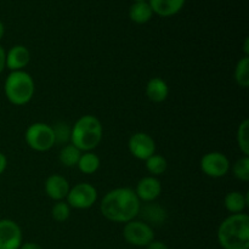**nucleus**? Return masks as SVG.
I'll list each match as a JSON object with an SVG mask.
<instances>
[{"label": "nucleus", "mask_w": 249, "mask_h": 249, "mask_svg": "<svg viewBox=\"0 0 249 249\" xmlns=\"http://www.w3.org/2000/svg\"><path fill=\"white\" fill-rule=\"evenodd\" d=\"M5 67H6V51L0 45V74L4 72Z\"/></svg>", "instance_id": "obj_28"}, {"label": "nucleus", "mask_w": 249, "mask_h": 249, "mask_svg": "<svg viewBox=\"0 0 249 249\" xmlns=\"http://www.w3.org/2000/svg\"><path fill=\"white\" fill-rule=\"evenodd\" d=\"M153 16V11L147 1H135L129 9V17L134 23H147Z\"/></svg>", "instance_id": "obj_17"}, {"label": "nucleus", "mask_w": 249, "mask_h": 249, "mask_svg": "<svg viewBox=\"0 0 249 249\" xmlns=\"http://www.w3.org/2000/svg\"><path fill=\"white\" fill-rule=\"evenodd\" d=\"M128 148L131 156L136 160H146L156 153V142L147 133L139 131L129 138Z\"/></svg>", "instance_id": "obj_9"}, {"label": "nucleus", "mask_w": 249, "mask_h": 249, "mask_svg": "<svg viewBox=\"0 0 249 249\" xmlns=\"http://www.w3.org/2000/svg\"><path fill=\"white\" fill-rule=\"evenodd\" d=\"M66 199L71 208L89 209L96 203L97 190L89 182H79L71 187Z\"/></svg>", "instance_id": "obj_7"}, {"label": "nucleus", "mask_w": 249, "mask_h": 249, "mask_svg": "<svg viewBox=\"0 0 249 249\" xmlns=\"http://www.w3.org/2000/svg\"><path fill=\"white\" fill-rule=\"evenodd\" d=\"M53 133H55V141L56 142H67L71 139V128L66 123H57L55 126H53Z\"/></svg>", "instance_id": "obj_26"}, {"label": "nucleus", "mask_w": 249, "mask_h": 249, "mask_svg": "<svg viewBox=\"0 0 249 249\" xmlns=\"http://www.w3.org/2000/svg\"><path fill=\"white\" fill-rule=\"evenodd\" d=\"M104 136V128L97 117L91 114L82 116L71 128V143L82 152H90L100 145Z\"/></svg>", "instance_id": "obj_3"}, {"label": "nucleus", "mask_w": 249, "mask_h": 249, "mask_svg": "<svg viewBox=\"0 0 249 249\" xmlns=\"http://www.w3.org/2000/svg\"><path fill=\"white\" fill-rule=\"evenodd\" d=\"M4 92L10 104L24 106L33 99L36 84L32 75L26 71H15L5 79Z\"/></svg>", "instance_id": "obj_4"}, {"label": "nucleus", "mask_w": 249, "mask_h": 249, "mask_svg": "<svg viewBox=\"0 0 249 249\" xmlns=\"http://www.w3.org/2000/svg\"><path fill=\"white\" fill-rule=\"evenodd\" d=\"M146 249H169V248H168V246L165 245L164 242H162V241L153 240L152 242L148 243V245L146 246Z\"/></svg>", "instance_id": "obj_27"}, {"label": "nucleus", "mask_w": 249, "mask_h": 249, "mask_svg": "<svg viewBox=\"0 0 249 249\" xmlns=\"http://www.w3.org/2000/svg\"><path fill=\"white\" fill-rule=\"evenodd\" d=\"M243 51H245V56H249V38L245 39V45H243Z\"/></svg>", "instance_id": "obj_31"}, {"label": "nucleus", "mask_w": 249, "mask_h": 249, "mask_svg": "<svg viewBox=\"0 0 249 249\" xmlns=\"http://www.w3.org/2000/svg\"><path fill=\"white\" fill-rule=\"evenodd\" d=\"M233 177L240 181L247 182L249 180V157L243 156L232 167Z\"/></svg>", "instance_id": "obj_25"}, {"label": "nucleus", "mask_w": 249, "mask_h": 249, "mask_svg": "<svg viewBox=\"0 0 249 249\" xmlns=\"http://www.w3.org/2000/svg\"><path fill=\"white\" fill-rule=\"evenodd\" d=\"M19 249H44V248L36 242H26V243H22Z\"/></svg>", "instance_id": "obj_30"}, {"label": "nucleus", "mask_w": 249, "mask_h": 249, "mask_svg": "<svg viewBox=\"0 0 249 249\" xmlns=\"http://www.w3.org/2000/svg\"><path fill=\"white\" fill-rule=\"evenodd\" d=\"M216 237L223 249H249V216L230 214L219 226Z\"/></svg>", "instance_id": "obj_2"}, {"label": "nucleus", "mask_w": 249, "mask_h": 249, "mask_svg": "<svg viewBox=\"0 0 249 249\" xmlns=\"http://www.w3.org/2000/svg\"><path fill=\"white\" fill-rule=\"evenodd\" d=\"M134 1H146V0H134Z\"/></svg>", "instance_id": "obj_33"}, {"label": "nucleus", "mask_w": 249, "mask_h": 249, "mask_svg": "<svg viewBox=\"0 0 249 249\" xmlns=\"http://www.w3.org/2000/svg\"><path fill=\"white\" fill-rule=\"evenodd\" d=\"M134 191L140 201L153 202L162 194V184L157 178L150 175L139 180Z\"/></svg>", "instance_id": "obj_11"}, {"label": "nucleus", "mask_w": 249, "mask_h": 249, "mask_svg": "<svg viewBox=\"0 0 249 249\" xmlns=\"http://www.w3.org/2000/svg\"><path fill=\"white\" fill-rule=\"evenodd\" d=\"M224 206L226 211L231 214L243 213L246 207L248 206V195L242 194L240 191L229 192L224 198Z\"/></svg>", "instance_id": "obj_16"}, {"label": "nucleus", "mask_w": 249, "mask_h": 249, "mask_svg": "<svg viewBox=\"0 0 249 249\" xmlns=\"http://www.w3.org/2000/svg\"><path fill=\"white\" fill-rule=\"evenodd\" d=\"M4 33H5V27H4V23H2V22L0 21V40H1L2 36H4Z\"/></svg>", "instance_id": "obj_32"}, {"label": "nucleus", "mask_w": 249, "mask_h": 249, "mask_svg": "<svg viewBox=\"0 0 249 249\" xmlns=\"http://www.w3.org/2000/svg\"><path fill=\"white\" fill-rule=\"evenodd\" d=\"M142 211L143 216H145L146 221L148 225L151 224H156V225H160L167 219V211L163 207L157 206V204H148V206L143 207L140 209Z\"/></svg>", "instance_id": "obj_20"}, {"label": "nucleus", "mask_w": 249, "mask_h": 249, "mask_svg": "<svg viewBox=\"0 0 249 249\" xmlns=\"http://www.w3.org/2000/svg\"><path fill=\"white\" fill-rule=\"evenodd\" d=\"M168 95H169V87L162 78H151L146 84V96L152 102L160 104L167 100Z\"/></svg>", "instance_id": "obj_14"}, {"label": "nucleus", "mask_w": 249, "mask_h": 249, "mask_svg": "<svg viewBox=\"0 0 249 249\" xmlns=\"http://www.w3.org/2000/svg\"><path fill=\"white\" fill-rule=\"evenodd\" d=\"M123 237L134 247H146L155 240L152 226L142 220H131L124 225Z\"/></svg>", "instance_id": "obj_6"}, {"label": "nucleus", "mask_w": 249, "mask_h": 249, "mask_svg": "<svg viewBox=\"0 0 249 249\" xmlns=\"http://www.w3.org/2000/svg\"><path fill=\"white\" fill-rule=\"evenodd\" d=\"M71 215V207L67 202L60 201L56 202L55 204L51 208V216H53V220H56L57 223H65L66 220H68Z\"/></svg>", "instance_id": "obj_24"}, {"label": "nucleus", "mask_w": 249, "mask_h": 249, "mask_svg": "<svg viewBox=\"0 0 249 249\" xmlns=\"http://www.w3.org/2000/svg\"><path fill=\"white\" fill-rule=\"evenodd\" d=\"M233 78L238 87L245 89L249 87V56H243L238 60L233 72Z\"/></svg>", "instance_id": "obj_21"}, {"label": "nucleus", "mask_w": 249, "mask_h": 249, "mask_svg": "<svg viewBox=\"0 0 249 249\" xmlns=\"http://www.w3.org/2000/svg\"><path fill=\"white\" fill-rule=\"evenodd\" d=\"M82 153V151L78 150L75 146H73L72 143H68V145H65L61 148L60 155H58V160H60L61 164L65 165V167L67 168L77 167Z\"/></svg>", "instance_id": "obj_19"}, {"label": "nucleus", "mask_w": 249, "mask_h": 249, "mask_svg": "<svg viewBox=\"0 0 249 249\" xmlns=\"http://www.w3.org/2000/svg\"><path fill=\"white\" fill-rule=\"evenodd\" d=\"M45 194L50 197L51 199L56 202H60L66 199L68 192H70V182L65 177L60 174H53L45 180Z\"/></svg>", "instance_id": "obj_12"}, {"label": "nucleus", "mask_w": 249, "mask_h": 249, "mask_svg": "<svg viewBox=\"0 0 249 249\" xmlns=\"http://www.w3.org/2000/svg\"><path fill=\"white\" fill-rule=\"evenodd\" d=\"M201 169L207 177L219 179L224 178L230 170V160L224 153L213 151L201 158Z\"/></svg>", "instance_id": "obj_8"}, {"label": "nucleus", "mask_w": 249, "mask_h": 249, "mask_svg": "<svg viewBox=\"0 0 249 249\" xmlns=\"http://www.w3.org/2000/svg\"><path fill=\"white\" fill-rule=\"evenodd\" d=\"M186 0H150L153 14L160 17H170L177 15L184 7Z\"/></svg>", "instance_id": "obj_15"}, {"label": "nucleus", "mask_w": 249, "mask_h": 249, "mask_svg": "<svg viewBox=\"0 0 249 249\" xmlns=\"http://www.w3.org/2000/svg\"><path fill=\"white\" fill-rule=\"evenodd\" d=\"M146 162V169L150 173L152 177H158V175L164 174L165 170L168 168V162L163 156L160 155H153L150 158L145 160Z\"/></svg>", "instance_id": "obj_22"}, {"label": "nucleus", "mask_w": 249, "mask_h": 249, "mask_svg": "<svg viewBox=\"0 0 249 249\" xmlns=\"http://www.w3.org/2000/svg\"><path fill=\"white\" fill-rule=\"evenodd\" d=\"M100 164H101V160H100L99 156H97L96 153L92 152V151H90V152L82 153L77 167L83 174L90 175L95 174V173L99 170Z\"/></svg>", "instance_id": "obj_18"}, {"label": "nucleus", "mask_w": 249, "mask_h": 249, "mask_svg": "<svg viewBox=\"0 0 249 249\" xmlns=\"http://www.w3.org/2000/svg\"><path fill=\"white\" fill-rule=\"evenodd\" d=\"M23 243L22 230L11 219L0 220V249H19Z\"/></svg>", "instance_id": "obj_10"}, {"label": "nucleus", "mask_w": 249, "mask_h": 249, "mask_svg": "<svg viewBox=\"0 0 249 249\" xmlns=\"http://www.w3.org/2000/svg\"><path fill=\"white\" fill-rule=\"evenodd\" d=\"M24 139L27 145L36 152H46L56 143L53 126L41 122L31 124L24 133Z\"/></svg>", "instance_id": "obj_5"}, {"label": "nucleus", "mask_w": 249, "mask_h": 249, "mask_svg": "<svg viewBox=\"0 0 249 249\" xmlns=\"http://www.w3.org/2000/svg\"><path fill=\"white\" fill-rule=\"evenodd\" d=\"M141 201L130 187H117L107 192L100 204L101 214L112 223L126 224L140 214Z\"/></svg>", "instance_id": "obj_1"}, {"label": "nucleus", "mask_w": 249, "mask_h": 249, "mask_svg": "<svg viewBox=\"0 0 249 249\" xmlns=\"http://www.w3.org/2000/svg\"><path fill=\"white\" fill-rule=\"evenodd\" d=\"M6 167H7V158H6V156H5L2 152H0V177H1L2 173L5 172Z\"/></svg>", "instance_id": "obj_29"}, {"label": "nucleus", "mask_w": 249, "mask_h": 249, "mask_svg": "<svg viewBox=\"0 0 249 249\" xmlns=\"http://www.w3.org/2000/svg\"><path fill=\"white\" fill-rule=\"evenodd\" d=\"M31 61V53L24 45H15L6 53V67L11 72L23 71Z\"/></svg>", "instance_id": "obj_13"}, {"label": "nucleus", "mask_w": 249, "mask_h": 249, "mask_svg": "<svg viewBox=\"0 0 249 249\" xmlns=\"http://www.w3.org/2000/svg\"><path fill=\"white\" fill-rule=\"evenodd\" d=\"M249 121L245 119L237 129V145L243 156H249Z\"/></svg>", "instance_id": "obj_23"}]
</instances>
